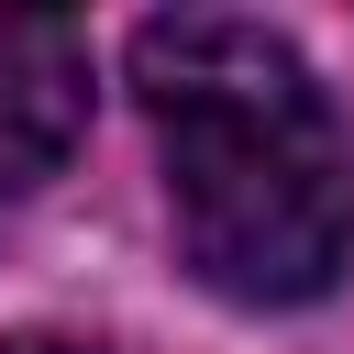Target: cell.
<instances>
[{"instance_id":"1","label":"cell","mask_w":354,"mask_h":354,"mask_svg":"<svg viewBox=\"0 0 354 354\" xmlns=\"http://www.w3.org/2000/svg\"><path fill=\"white\" fill-rule=\"evenodd\" d=\"M133 88L166 133V199L199 288L299 310L354 266V133L277 22L166 11L133 33Z\"/></svg>"},{"instance_id":"2","label":"cell","mask_w":354,"mask_h":354,"mask_svg":"<svg viewBox=\"0 0 354 354\" xmlns=\"http://www.w3.org/2000/svg\"><path fill=\"white\" fill-rule=\"evenodd\" d=\"M88 133V33L55 11H0V199L44 188Z\"/></svg>"},{"instance_id":"3","label":"cell","mask_w":354,"mask_h":354,"mask_svg":"<svg viewBox=\"0 0 354 354\" xmlns=\"http://www.w3.org/2000/svg\"><path fill=\"white\" fill-rule=\"evenodd\" d=\"M0 354H77V343H55V332H22V343H0Z\"/></svg>"}]
</instances>
